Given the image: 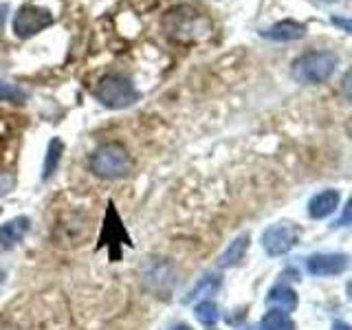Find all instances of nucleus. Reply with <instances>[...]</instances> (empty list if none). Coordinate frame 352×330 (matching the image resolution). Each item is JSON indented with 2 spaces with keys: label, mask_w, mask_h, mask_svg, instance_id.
Returning <instances> with one entry per match:
<instances>
[{
  "label": "nucleus",
  "mask_w": 352,
  "mask_h": 330,
  "mask_svg": "<svg viewBox=\"0 0 352 330\" xmlns=\"http://www.w3.org/2000/svg\"><path fill=\"white\" fill-rule=\"evenodd\" d=\"M91 170L99 179H121L132 170V159L121 143L113 141L93 152Z\"/></svg>",
  "instance_id": "obj_1"
},
{
  "label": "nucleus",
  "mask_w": 352,
  "mask_h": 330,
  "mask_svg": "<svg viewBox=\"0 0 352 330\" xmlns=\"http://www.w3.org/2000/svg\"><path fill=\"white\" fill-rule=\"evenodd\" d=\"M339 64L333 51H311L293 64V77L302 84H322L335 73Z\"/></svg>",
  "instance_id": "obj_2"
},
{
  "label": "nucleus",
  "mask_w": 352,
  "mask_h": 330,
  "mask_svg": "<svg viewBox=\"0 0 352 330\" xmlns=\"http://www.w3.org/2000/svg\"><path fill=\"white\" fill-rule=\"evenodd\" d=\"M95 97L102 106L119 110V108H128L135 104L139 99V91L124 75H106L104 80L99 82Z\"/></svg>",
  "instance_id": "obj_3"
},
{
  "label": "nucleus",
  "mask_w": 352,
  "mask_h": 330,
  "mask_svg": "<svg viewBox=\"0 0 352 330\" xmlns=\"http://www.w3.org/2000/svg\"><path fill=\"white\" fill-rule=\"evenodd\" d=\"M163 25L172 38L181 40V42L198 40V33L209 31L207 20L203 16H198V11H194L192 7H176V9L168 11Z\"/></svg>",
  "instance_id": "obj_4"
},
{
  "label": "nucleus",
  "mask_w": 352,
  "mask_h": 330,
  "mask_svg": "<svg viewBox=\"0 0 352 330\" xmlns=\"http://www.w3.org/2000/svg\"><path fill=\"white\" fill-rule=\"evenodd\" d=\"M53 25V14L49 9H42L36 5H25L16 11L14 16V33L18 38H31Z\"/></svg>",
  "instance_id": "obj_5"
},
{
  "label": "nucleus",
  "mask_w": 352,
  "mask_h": 330,
  "mask_svg": "<svg viewBox=\"0 0 352 330\" xmlns=\"http://www.w3.org/2000/svg\"><path fill=\"white\" fill-rule=\"evenodd\" d=\"M110 247V260L117 262L119 260V247L128 245L132 247L130 236L126 234L124 225H121V218L117 214V209L113 203H108L106 209V218H104V227H102V238H99V247Z\"/></svg>",
  "instance_id": "obj_6"
},
{
  "label": "nucleus",
  "mask_w": 352,
  "mask_h": 330,
  "mask_svg": "<svg viewBox=\"0 0 352 330\" xmlns=\"http://www.w3.org/2000/svg\"><path fill=\"white\" fill-rule=\"evenodd\" d=\"M297 238H300V231H297L295 225L278 223L271 225L262 234V247L269 256H284V253H289L297 245Z\"/></svg>",
  "instance_id": "obj_7"
},
{
  "label": "nucleus",
  "mask_w": 352,
  "mask_h": 330,
  "mask_svg": "<svg viewBox=\"0 0 352 330\" xmlns=\"http://www.w3.org/2000/svg\"><path fill=\"white\" fill-rule=\"evenodd\" d=\"M346 267H348V256H344V253H317V256L308 258V271L317 275V278L344 273Z\"/></svg>",
  "instance_id": "obj_8"
},
{
  "label": "nucleus",
  "mask_w": 352,
  "mask_h": 330,
  "mask_svg": "<svg viewBox=\"0 0 352 330\" xmlns=\"http://www.w3.org/2000/svg\"><path fill=\"white\" fill-rule=\"evenodd\" d=\"M304 33H306V27L300 25V22L282 20V22H275L267 31H262V38L273 40V42H291V40L304 38Z\"/></svg>",
  "instance_id": "obj_9"
},
{
  "label": "nucleus",
  "mask_w": 352,
  "mask_h": 330,
  "mask_svg": "<svg viewBox=\"0 0 352 330\" xmlns=\"http://www.w3.org/2000/svg\"><path fill=\"white\" fill-rule=\"evenodd\" d=\"M337 205H339V192L337 190L319 192L317 196L311 198V203H308V214H311V218H326L330 214H335Z\"/></svg>",
  "instance_id": "obj_10"
},
{
  "label": "nucleus",
  "mask_w": 352,
  "mask_h": 330,
  "mask_svg": "<svg viewBox=\"0 0 352 330\" xmlns=\"http://www.w3.org/2000/svg\"><path fill=\"white\" fill-rule=\"evenodd\" d=\"M27 231H29V218L27 216L9 220V223H5L3 227H0V245H3L5 249L16 247L18 242L27 236Z\"/></svg>",
  "instance_id": "obj_11"
},
{
  "label": "nucleus",
  "mask_w": 352,
  "mask_h": 330,
  "mask_svg": "<svg viewBox=\"0 0 352 330\" xmlns=\"http://www.w3.org/2000/svg\"><path fill=\"white\" fill-rule=\"evenodd\" d=\"M267 304L273 306L275 311H284V313H293L297 308V295L295 291L291 289V286H275V289H271L269 297H267Z\"/></svg>",
  "instance_id": "obj_12"
},
{
  "label": "nucleus",
  "mask_w": 352,
  "mask_h": 330,
  "mask_svg": "<svg viewBox=\"0 0 352 330\" xmlns=\"http://www.w3.org/2000/svg\"><path fill=\"white\" fill-rule=\"evenodd\" d=\"M247 249H249V234H242L234 242H229L223 258H220V264H223V267H236V264H240V260L245 258Z\"/></svg>",
  "instance_id": "obj_13"
},
{
  "label": "nucleus",
  "mask_w": 352,
  "mask_h": 330,
  "mask_svg": "<svg viewBox=\"0 0 352 330\" xmlns=\"http://www.w3.org/2000/svg\"><path fill=\"white\" fill-rule=\"evenodd\" d=\"M260 328L262 330H295V322L289 317V313L271 308V311L262 317Z\"/></svg>",
  "instance_id": "obj_14"
},
{
  "label": "nucleus",
  "mask_w": 352,
  "mask_h": 330,
  "mask_svg": "<svg viewBox=\"0 0 352 330\" xmlns=\"http://www.w3.org/2000/svg\"><path fill=\"white\" fill-rule=\"evenodd\" d=\"M62 152H64V146L60 139H53L49 143V152H47V159H44V170H42V179H49V176L58 170L60 165V159H62Z\"/></svg>",
  "instance_id": "obj_15"
},
{
  "label": "nucleus",
  "mask_w": 352,
  "mask_h": 330,
  "mask_svg": "<svg viewBox=\"0 0 352 330\" xmlns=\"http://www.w3.org/2000/svg\"><path fill=\"white\" fill-rule=\"evenodd\" d=\"M194 313H196V319L198 322H203V324H207V326H214L218 319H220V313H218V306H216V302H212V300H205V302H201L196 308H194Z\"/></svg>",
  "instance_id": "obj_16"
},
{
  "label": "nucleus",
  "mask_w": 352,
  "mask_h": 330,
  "mask_svg": "<svg viewBox=\"0 0 352 330\" xmlns=\"http://www.w3.org/2000/svg\"><path fill=\"white\" fill-rule=\"evenodd\" d=\"M0 97L9 99V102H25L27 93L22 91L20 86H16V84H9L5 80H0Z\"/></svg>",
  "instance_id": "obj_17"
},
{
  "label": "nucleus",
  "mask_w": 352,
  "mask_h": 330,
  "mask_svg": "<svg viewBox=\"0 0 352 330\" xmlns=\"http://www.w3.org/2000/svg\"><path fill=\"white\" fill-rule=\"evenodd\" d=\"M218 284H220V280L216 278V275H214V280H212V278L203 280V282L198 284L196 289H194V291L190 293V297H187V302H190L192 297H201L203 293H212V291H216V289H218Z\"/></svg>",
  "instance_id": "obj_18"
},
{
  "label": "nucleus",
  "mask_w": 352,
  "mask_h": 330,
  "mask_svg": "<svg viewBox=\"0 0 352 330\" xmlns=\"http://www.w3.org/2000/svg\"><path fill=\"white\" fill-rule=\"evenodd\" d=\"M11 190H14V176L7 172H0V196L9 194Z\"/></svg>",
  "instance_id": "obj_19"
},
{
  "label": "nucleus",
  "mask_w": 352,
  "mask_h": 330,
  "mask_svg": "<svg viewBox=\"0 0 352 330\" xmlns=\"http://www.w3.org/2000/svg\"><path fill=\"white\" fill-rule=\"evenodd\" d=\"M350 207H352V203H348V205H346V212H344V218H341V223H339L341 227H346V225L350 223Z\"/></svg>",
  "instance_id": "obj_20"
},
{
  "label": "nucleus",
  "mask_w": 352,
  "mask_h": 330,
  "mask_svg": "<svg viewBox=\"0 0 352 330\" xmlns=\"http://www.w3.org/2000/svg\"><path fill=\"white\" fill-rule=\"evenodd\" d=\"M333 22H335V25H341V27H344V31H350V22L339 20V18H333Z\"/></svg>",
  "instance_id": "obj_21"
},
{
  "label": "nucleus",
  "mask_w": 352,
  "mask_h": 330,
  "mask_svg": "<svg viewBox=\"0 0 352 330\" xmlns=\"http://www.w3.org/2000/svg\"><path fill=\"white\" fill-rule=\"evenodd\" d=\"M333 330H350V326L346 322H335L333 324Z\"/></svg>",
  "instance_id": "obj_22"
},
{
  "label": "nucleus",
  "mask_w": 352,
  "mask_h": 330,
  "mask_svg": "<svg viewBox=\"0 0 352 330\" xmlns=\"http://www.w3.org/2000/svg\"><path fill=\"white\" fill-rule=\"evenodd\" d=\"M174 330H192V328H190V326H185V324H179Z\"/></svg>",
  "instance_id": "obj_23"
},
{
  "label": "nucleus",
  "mask_w": 352,
  "mask_h": 330,
  "mask_svg": "<svg viewBox=\"0 0 352 330\" xmlns=\"http://www.w3.org/2000/svg\"><path fill=\"white\" fill-rule=\"evenodd\" d=\"M322 3H335V0H322Z\"/></svg>",
  "instance_id": "obj_24"
}]
</instances>
